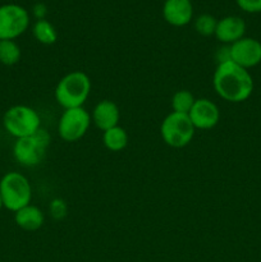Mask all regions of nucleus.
Instances as JSON below:
<instances>
[{"mask_svg": "<svg viewBox=\"0 0 261 262\" xmlns=\"http://www.w3.org/2000/svg\"><path fill=\"white\" fill-rule=\"evenodd\" d=\"M3 201H2V197H0V211H2V209H3Z\"/></svg>", "mask_w": 261, "mask_h": 262, "instance_id": "24", "label": "nucleus"}, {"mask_svg": "<svg viewBox=\"0 0 261 262\" xmlns=\"http://www.w3.org/2000/svg\"><path fill=\"white\" fill-rule=\"evenodd\" d=\"M230 60L245 69L253 68L261 63V42L253 37H242L229 45Z\"/></svg>", "mask_w": 261, "mask_h": 262, "instance_id": "9", "label": "nucleus"}, {"mask_svg": "<svg viewBox=\"0 0 261 262\" xmlns=\"http://www.w3.org/2000/svg\"><path fill=\"white\" fill-rule=\"evenodd\" d=\"M128 142H129V137H128L127 130L120 125H115L102 132V143L112 152L123 151L128 146Z\"/></svg>", "mask_w": 261, "mask_h": 262, "instance_id": "15", "label": "nucleus"}, {"mask_svg": "<svg viewBox=\"0 0 261 262\" xmlns=\"http://www.w3.org/2000/svg\"><path fill=\"white\" fill-rule=\"evenodd\" d=\"M14 222L22 230L36 232L45 223V215L40 207L30 204L14 212Z\"/></svg>", "mask_w": 261, "mask_h": 262, "instance_id": "14", "label": "nucleus"}, {"mask_svg": "<svg viewBox=\"0 0 261 262\" xmlns=\"http://www.w3.org/2000/svg\"><path fill=\"white\" fill-rule=\"evenodd\" d=\"M91 120L99 129L102 132L110 128L119 125L120 110L114 101L110 100H101L95 105L91 113Z\"/></svg>", "mask_w": 261, "mask_h": 262, "instance_id": "13", "label": "nucleus"}, {"mask_svg": "<svg viewBox=\"0 0 261 262\" xmlns=\"http://www.w3.org/2000/svg\"><path fill=\"white\" fill-rule=\"evenodd\" d=\"M216 23L217 20L215 19L212 15L201 14L196 18V20H194V30H196V32L199 33V35L207 37V36L215 35Z\"/></svg>", "mask_w": 261, "mask_h": 262, "instance_id": "19", "label": "nucleus"}, {"mask_svg": "<svg viewBox=\"0 0 261 262\" xmlns=\"http://www.w3.org/2000/svg\"><path fill=\"white\" fill-rule=\"evenodd\" d=\"M30 14L18 4L0 5V40H15L28 30Z\"/></svg>", "mask_w": 261, "mask_h": 262, "instance_id": "8", "label": "nucleus"}, {"mask_svg": "<svg viewBox=\"0 0 261 262\" xmlns=\"http://www.w3.org/2000/svg\"><path fill=\"white\" fill-rule=\"evenodd\" d=\"M50 135L40 128L35 135L18 138L13 145V156L19 165L33 168L44 160L50 146Z\"/></svg>", "mask_w": 261, "mask_h": 262, "instance_id": "5", "label": "nucleus"}, {"mask_svg": "<svg viewBox=\"0 0 261 262\" xmlns=\"http://www.w3.org/2000/svg\"><path fill=\"white\" fill-rule=\"evenodd\" d=\"M237 5L247 13H260L261 0H237Z\"/></svg>", "mask_w": 261, "mask_h": 262, "instance_id": "21", "label": "nucleus"}, {"mask_svg": "<svg viewBox=\"0 0 261 262\" xmlns=\"http://www.w3.org/2000/svg\"><path fill=\"white\" fill-rule=\"evenodd\" d=\"M49 214L53 219L61 220L68 214V205L63 199H54L49 204Z\"/></svg>", "mask_w": 261, "mask_h": 262, "instance_id": "20", "label": "nucleus"}, {"mask_svg": "<svg viewBox=\"0 0 261 262\" xmlns=\"http://www.w3.org/2000/svg\"><path fill=\"white\" fill-rule=\"evenodd\" d=\"M91 87L89 74L82 71H73L59 79L54 96L63 109L81 107L89 99Z\"/></svg>", "mask_w": 261, "mask_h": 262, "instance_id": "2", "label": "nucleus"}, {"mask_svg": "<svg viewBox=\"0 0 261 262\" xmlns=\"http://www.w3.org/2000/svg\"><path fill=\"white\" fill-rule=\"evenodd\" d=\"M91 123V114L83 106L64 109L58 123V133L66 142H76L86 135Z\"/></svg>", "mask_w": 261, "mask_h": 262, "instance_id": "7", "label": "nucleus"}, {"mask_svg": "<svg viewBox=\"0 0 261 262\" xmlns=\"http://www.w3.org/2000/svg\"><path fill=\"white\" fill-rule=\"evenodd\" d=\"M246 33V22L237 15H228L217 20L215 37L224 45L237 42Z\"/></svg>", "mask_w": 261, "mask_h": 262, "instance_id": "11", "label": "nucleus"}, {"mask_svg": "<svg viewBox=\"0 0 261 262\" xmlns=\"http://www.w3.org/2000/svg\"><path fill=\"white\" fill-rule=\"evenodd\" d=\"M0 197L3 206L15 212L31 204L32 187L26 176L18 171H8L0 179Z\"/></svg>", "mask_w": 261, "mask_h": 262, "instance_id": "3", "label": "nucleus"}, {"mask_svg": "<svg viewBox=\"0 0 261 262\" xmlns=\"http://www.w3.org/2000/svg\"><path fill=\"white\" fill-rule=\"evenodd\" d=\"M32 13L37 20L45 19L46 13H48V8H46V5L42 4V3H37V4L33 5Z\"/></svg>", "mask_w": 261, "mask_h": 262, "instance_id": "23", "label": "nucleus"}, {"mask_svg": "<svg viewBox=\"0 0 261 262\" xmlns=\"http://www.w3.org/2000/svg\"><path fill=\"white\" fill-rule=\"evenodd\" d=\"M196 128L192 124L188 114L169 113L160 125V136L164 142L173 148L186 147L192 142Z\"/></svg>", "mask_w": 261, "mask_h": 262, "instance_id": "6", "label": "nucleus"}, {"mask_svg": "<svg viewBox=\"0 0 261 262\" xmlns=\"http://www.w3.org/2000/svg\"><path fill=\"white\" fill-rule=\"evenodd\" d=\"M22 51L15 40H0V63L3 66H15L20 60Z\"/></svg>", "mask_w": 261, "mask_h": 262, "instance_id": "17", "label": "nucleus"}, {"mask_svg": "<svg viewBox=\"0 0 261 262\" xmlns=\"http://www.w3.org/2000/svg\"><path fill=\"white\" fill-rule=\"evenodd\" d=\"M212 86L217 96L238 104L250 99L255 84L248 69L228 60L216 66L212 74Z\"/></svg>", "mask_w": 261, "mask_h": 262, "instance_id": "1", "label": "nucleus"}, {"mask_svg": "<svg viewBox=\"0 0 261 262\" xmlns=\"http://www.w3.org/2000/svg\"><path fill=\"white\" fill-rule=\"evenodd\" d=\"M215 56H216L217 64L230 60V48H229V45H223L222 48L217 49Z\"/></svg>", "mask_w": 261, "mask_h": 262, "instance_id": "22", "label": "nucleus"}, {"mask_svg": "<svg viewBox=\"0 0 261 262\" xmlns=\"http://www.w3.org/2000/svg\"><path fill=\"white\" fill-rule=\"evenodd\" d=\"M164 19L174 27H183L192 20L193 7L191 0H165L163 5Z\"/></svg>", "mask_w": 261, "mask_h": 262, "instance_id": "12", "label": "nucleus"}, {"mask_svg": "<svg viewBox=\"0 0 261 262\" xmlns=\"http://www.w3.org/2000/svg\"><path fill=\"white\" fill-rule=\"evenodd\" d=\"M3 127L8 135L18 140L35 135L41 128V118L28 105H14L3 115Z\"/></svg>", "mask_w": 261, "mask_h": 262, "instance_id": "4", "label": "nucleus"}, {"mask_svg": "<svg viewBox=\"0 0 261 262\" xmlns=\"http://www.w3.org/2000/svg\"><path fill=\"white\" fill-rule=\"evenodd\" d=\"M196 97L193 96L188 90H179L171 96V109L174 113H181V114H188L193 106Z\"/></svg>", "mask_w": 261, "mask_h": 262, "instance_id": "18", "label": "nucleus"}, {"mask_svg": "<svg viewBox=\"0 0 261 262\" xmlns=\"http://www.w3.org/2000/svg\"><path fill=\"white\" fill-rule=\"evenodd\" d=\"M188 117L196 129L207 130L217 125L220 120V110L210 99H196Z\"/></svg>", "mask_w": 261, "mask_h": 262, "instance_id": "10", "label": "nucleus"}, {"mask_svg": "<svg viewBox=\"0 0 261 262\" xmlns=\"http://www.w3.org/2000/svg\"><path fill=\"white\" fill-rule=\"evenodd\" d=\"M32 35L36 41L42 45H53L58 40V32L55 27L46 19L36 20L32 27Z\"/></svg>", "mask_w": 261, "mask_h": 262, "instance_id": "16", "label": "nucleus"}]
</instances>
